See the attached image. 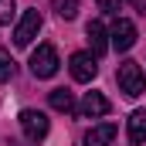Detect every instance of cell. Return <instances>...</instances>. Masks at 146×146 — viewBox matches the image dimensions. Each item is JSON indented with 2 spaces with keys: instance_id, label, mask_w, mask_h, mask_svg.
<instances>
[{
  "instance_id": "13",
  "label": "cell",
  "mask_w": 146,
  "mask_h": 146,
  "mask_svg": "<svg viewBox=\"0 0 146 146\" xmlns=\"http://www.w3.org/2000/svg\"><path fill=\"white\" fill-rule=\"evenodd\" d=\"M10 78H14V58L0 51V82H10Z\"/></svg>"
},
{
  "instance_id": "6",
  "label": "cell",
  "mask_w": 146,
  "mask_h": 146,
  "mask_svg": "<svg viewBox=\"0 0 146 146\" xmlns=\"http://www.w3.org/2000/svg\"><path fill=\"white\" fill-rule=\"evenodd\" d=\"M37 31H41V14H37V10H24L21 24H17V31H14V44H17V48H27L37 37Z\"/></svg>"
},
{
  "instance_id": "8",
  "label": "cell",
  "mask_w": 146,
  "mask_h": 146,
  "mask_svg": "<svg viewBox=\"0 0 146 146\" xmlns=\"http://www.w3.org/2000/svg\"><path fill=\"white\" fill-rule=\"evenodd\" d=\"M85 34H88V44H92V54H95V58L109 51V31L102 27V21H92V24L85 27Z\"/></svg>"
},
{
  "instance_id": "3",
  "label": "cell",
  "mask_w": 146,
  "mask_h": 146,
  "mask_svg": "<svg viewBox=\"0 0 146 146\" xmlns=\"http://www.w3.org/2000/svg\"><path fill=\"white\" fill-rule=\"evenodd\" d=\"M21 129H24V136L31 139V143H41L44 136H48V129H51V122H48V115L37 109H24L21 112Z\"/></svg>"
},
{
  "instance_id": "11",
  "label": "cell",
  "mask_w": 146,
  "mask_h": 146,
  "mask_svg": "<svg viewBox=\"0 0 146 146\" xmlns=\"http://www.w3.org/2000/svg\"><path fill=\"white\" fill-rule=\"evenodd\" d=\"M48 102H51V109H58V112H75L78 109V106H75V95L68 88H54V92L48 95Z\"/></svg>"
},
{
  "instance_id": "1",
  "label": "cell",
  "mask_w": 146,
  "mask_h": 146,
  "mask_svg": "<svg viewBox=\"0 0 146 146\" xmlns=\"http://www.w3.org/2000/svg\"><path fill=\"white\" fill-rule=\"evenodd\" d=\"M115 82H119V92L129 95V99L143 95V88H146V75H143V68L136 61H122L119 72H115Z\"/></svg>"
},
{
  "instance_id": "4",
  "label": "cell",
  "mask_w": 146,
  "mask_h": 146,
  "mask_svg": "<svg viewBox=\"0 0 146 146\" xmlns=\"http://www.w3.org/2000/svg\"><path fill=\"white\" fill-rule=\"evenodd\" d=\"M136 44V24L126 21V17H115V24L109 27V48L115 51H129Z\"/></svg>"
},
{
  "instance_id": "10",
  "label": "cell",
  "mask_w": 146,
  "mask_h": 146,
  "mask_svg": "<svg viewBox=\"0 0 146 146\" xmlns=\"http://www.w3.org/2000/svg\"><path fill=\"white\" fill-rule=\"evenodd\" d=\"M126 126H129V143H133V146H143V143H146V112H143V109L133 112Z\"/></svg>"
},
{
  "instance_id": "12",
  "label": "cell",
  "mask_w": 146,
  "mask_h": 146,
  "mask_svg": "<svg viewBox=\"0 0 146 146\" xmlns=\"http://www.w3.org/2000/svg\"><path fill=\"white\" fill-rule=\"evenodd\" d=\"M51 7H54V14L61 21H75L78 17V0H51Z\"/></svg>"
},
{
  "instance_id": "14",
  "label": "cell",
  "mask_w": 146,
  "mask_h": 146,
  "mask_svg": "<svg viewBox=\"0 0 146 146\" xmlns=\"http://www.w3.org/2000/svg\"><path fill=\"white\" fill-rule=\"evenodd\" d=\"M14 7H17L14 0H0V24H10L14 21Z\"/></svg>"
},
{
  "instance_id": "2",
  "label": "cell",
  "mask_w": 146,
  "mask_h": 146,
  "mask_svg": "<svg viewBox=\"0 0 146 146\" xmlns=\"http://www.w3.org/2000/svg\"><path fill=\"white\" fill-rule=\"evenodd\" d=\"M58 51L51 48V44H37V51L31 54V72L34 78H51V75L58 72Z\"/></svg>"
},
{
  "instance_id": "7",
  "label": "cell",
  "mask_w": 146,
  "mask_h": 146,
  "mask_svg": "<svg viewBox=\"0 0 146 146\" xmlns=\"http://www.w3.org/2000/svg\"><path fill=\"white\" fill-rule=\"evenodd\" d=\"M112 106L109 99L102 95V92H85V99H82V106H78V112L85 115V119H99V115H106Z\"/></svg>"
},
{
  "instance_id": "15",
  "label": "cell",
  "mask_w": 146,
  "mask_h": 146,
  "mask_svg": "<svg viewBox=\"0 0 146 146\" xmlns=\"http://www.w3.org/2000/svg\"><path fill=\"white\" fill-rule=\"evenodd\" d=\"M119 3H122V0H99L102 14H119Z\"/></svg>"
},
{
  "instance_id": "9",
  "label": "cell",
  "mask_w": 146,
  "mask_h": 146,
  "mask_svg": "<svg viewBox=\"0 0 146 146\" xmlns=\"http://www.w3.org/2000/svg\"><path fill=\"white\" fill-rule=\"evenodd\" d=\"M112 139H115V126L112 122H99V126H92L85 133V146H109Z\"/></svg>"
},
{
  "instance_id": "5",
  "label": "cell",
  "mask_w": 146,
  "mask_h": 146,
  "mask_svg": "<svg viewBox=\"0 0 146 146\" xmlns=\"http://www.w3.org/2000/svg\"><path fill=\"white\" fill-rule=\"evenodd\" d=\"M68 72H72L75 82H92V78L99 75L95 54H88V51H75V54H72V61H68Z\"/></svg>"
}]
</instances>
